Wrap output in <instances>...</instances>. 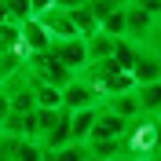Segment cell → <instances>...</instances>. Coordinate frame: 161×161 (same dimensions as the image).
I'll list each match as a JSON object with an SVG mask.
<instances>
[{
  "instance_id": "cell-1",
  "label": "cell",
  "mask_w": 161,
  "mask_h": 161,
  "mask_svg": "<svg viewBox=\"0 0 161 161\" xmlns=\"http://www.w3.org/2000/svg\"><path fill=\"white\" fill-rule=\"evenodd\" d=\"M158 19H161V4H143V0H128L125 4V40L147 48L158 30Z\"/></svg>"
},
{
  "instance_id": "cell-2",
  "label": "cell",
  "mask_w": 161,
  "mask_h": 161,
  "mask_svg": "<svg viewBox=\"0 0 161 161\" xmlns=\"http://www.w3.org/2000/svg\"><path fill=\"white\" fill-rule=\"evenodd\" d=\"M103 99H99V92L92 88L88 80H80L73 77L66 88H62V110L66 114H77V110H99Z\"/></svg>"
},
{
  "instance_id": "cell-3",
  "label": "cell",
  "mask_w": 161,
  "mask_h": 161,
  "mask_svg": "<svg viewBox=\"0 0 161 161\" xmlns=\"http://www.w3.org/2000/svg\"><path fill=\"white\" fill-rule=\"evenodd\" d=\"M48 51L73 73V77H80V73L88 70V48H84V40H80V37H73V40H51Z\"/></svg>"
},
{
  "instance_id": "cell-4",
  "label": "cell",
  "mask_w": 161,
  "mask_h": 161,
  "mask_svg": "<svg viewBox=\"0 0 161 161\" xmlns=\"http://www.w3.org/2000/svg\"><path fill=\"white\" fill-rule=\"evenodd\" d=\"M0 161H44L33 139H11V136H0Z\"/></svg>"
},
{
  "instance_id": "cell-5",
  "label": "cell",
  "mask_w": 161,
  "mask_h": 161,
  "mask_svg": "<svg viewBox=\"0 0 161 161\" xmlns=\"http://www.w3.org/2000/svg\"><path fill=\"white\" fill-rule=\"evenodd\" d=\"M132 80H136V88H147V84H158L161 80V55L150 48L139 51V59L132 66Z\"/></svg>"
},
{
  "instance_id": "cell-6",
  "label": "cell",
  "mask_w": 161,
  "mask_h": 161,
  "mask_svg": "<svg viewBox=\"0 0 161 161\" xmlns=\"http://www.w3.org/2000/svg\"><path fill=\"white\" fill-rule=\"evenodd\" d=\"M0 136H11V139H33V143H37V110H33V114H8Z\"/></svg>"
},
{
  "instance_id": "cell-7",
  "label": "cell",
  "mask_w": 161,
  "mask_h": 161,
  "mask_svg": "<svg viewBox=\"0 0 161 161\" xmlns=\"http://www.w3.org/2000/svg\"><path fill=\"white\" fill-rule=\"evenodd\" d=\"M48 48H51V37L44 33V26L37 19L22 22V55H44Z\"/></svg>"
},
{
  "instance_id": "cell-8",
  "label": "cell",
  "mask_w": 161,
  "mask_h": 161,
  "mask_svg": "<svg viewBox=\"0 0 161 161\" xmlns=\"http://www.w3.org/2000/svg\"><path fill=\"white\" fill-rule=\"evenodd\" d=\"M66 15H70V22H73V30H77L80 40H92L99 33V22H95L88 4H66Z\"/></svg>"
},
{
  "instance_id": "cell-9",
  "label": "cell",
  "mask_w": 161,
  "mask_h": 161,
  "mask_svg": "<svg viewBox=\"0 0 161 161\" xmlns=\"http://www.w3.org/2000/svg\"><path fill=\"white\" fill-rule=\"evenodd\" d=\"M125 128H128V125H125L121 117H114L106 106H99V114H95V128H92L88 139H121Z\"/></svg>"
},
{
  "instance_id": "cell-10",
  "label": "cell",
  "mask_w": 161,
  "mask_h": 161,
  "mask_svg": "<svg viewBox=\"0 0 161 161\" xmlns=\"http://www.w3.org/2000/svg\"><path fill=\"white\" fill-rule=\"evenodd\" d=\"M103 106H106V110H110L114 117H121L125 125H132L136 117H143V110H139V99H136V92H128V95H117V99H106Z\"/></svg>"
},
{
  "instance_id": "cell-11",
  "label": "cell",
  "mask_w": 161,
  "mask_h": 161,
  "mask_svg": "<svg viewBox=\"0 0 161 161\" xmlns=\"http://www.w3.org/2000/svg\"><path fill=\"white\" fill-rule=\"evenodd\" d=\"M95 114L99 110H77V114H70V143H88L92 128H95Z\"/></svg>"
},
{
  "instance_id": "cell-12",
  "label": "cell",
  "mask_w": 161,
  "mask_h": 161,
  "mask_svg": "<svg viewBox=\"0 0 161 161\" xmlns=\"http://www.w3.org/2000/svg\"><path fill=\"white\" fill-rule=\"evenodd\" d=\"M84 48H88V66H95V62L114 59V48H117V40H110V37H103V33H95L92 40H84Z\"/></svg>"
},
{
  "instance_id": "cell-13",
  "label": "cell",
  "mask_w": 161,
  "mask_h": 161,
  "mask_svg": "<svg viewBox=\"0 0 161 161\" xmlns=\"http://www.w3.org/2000/svg\"><path fill=\"white\" fill-rule=\"evenodd\" d=\"M22 70H26V55L22 51H0V88L11 77H19Z\"/></svg>"
},
{
  "instance_id": "cell-14",
  "label": "cell",
  "mask_w": 161,
  "mask_h": 161,
  "mask_svg": "<svg viewBox=\"0 0 161 161\" xmlns=\"http://www.w3.org/2000/svg\"><path fill=\"white\" fill-rule=\"evenodd\" d=\"M136 99H139V110L147 117H154L161 110V80L158 84H147V88H136Z\"/></svg>"
},
{
  "instance_id": "cell-15",
  "label": "cell",
  "mask_w": 161,
  "mask_h": 161,
  "mask_svg": "<svg viewBox=\"0 0 161 161\" xmlns=\"http://www.w3.org/2000/svg\"><path fill=\"white\" fill-rule=\"evenodd\" d=\"M0 51H22V26L15 22H0Z\"/></svg>"
},
{
  "instance_id": "cell-16",
  "label": "cell",
  "mask_w": 161,
  "mask_h": 161,
  "mask_svg": "<svg viewBox=\"0 0 161 161\" xmlns=\"http://www.w3.org/2000/svg\"><path fill=\"white\" fill-rule=\"evenodd\" d=\"M44 161H88V147H84V143H66L59 150L44 154Z\"/></svg>"
},
{
  "instance_id": "cell-17",
  "label": "cell",
  "mask_w": 161,
  "mask_h": 161,
  "mask_svg": "<svg viewBox=\"0 0 161 161\" xmlns=\"http://www.w3.org/2000/svg\"><path fill=\"white\" fill-rule=\"evenodd\" d=\"M8 114H11V106H8V95L0 92V128H4V121H8Z\"/></svg>"
},
{
  "instance_id": "cell-18",
  "label": "cell",
  "mask_w": 161,
  "mask_h": 161,
  "mask_svg": "<svg viewBox=\"0 0 161 161\" xmlns=\"http://www.w3.org/2000/svg\"><path fill=\"white\" fill-rule=\"evenodd\" d=\"M0 22H4V4H0Z\"/></svg>"
},
{
  "instance_id": "cell-19",
  "label": "cell",
  "mask_w": 161,
  "mask_h": 161,
  "mask_svg": "<svg viewBox=\"0 0 161 161\" xmlns=\"http://www.w3.org/2000/svg\"><path fill=\"white\" fill-rule=\"evenodd\" d=\"M154 117H158V121H161V110H158V114H154Z\"/></svg>"
},
{
  "instance_id": "cell-20",
  "label": "cell",
  "mask_w": 161,
  "mask_h": 161,
  "mask_svg": "<svg viewBox=\"0 0 161 161\" xmlns=\"http://www.w3.org/2000/svg\"><path fill=\"white\" fill-rule=\"evenodd\" d=\"M88 161H95V158H88Z\"/></svg>"
}]
</instances>
